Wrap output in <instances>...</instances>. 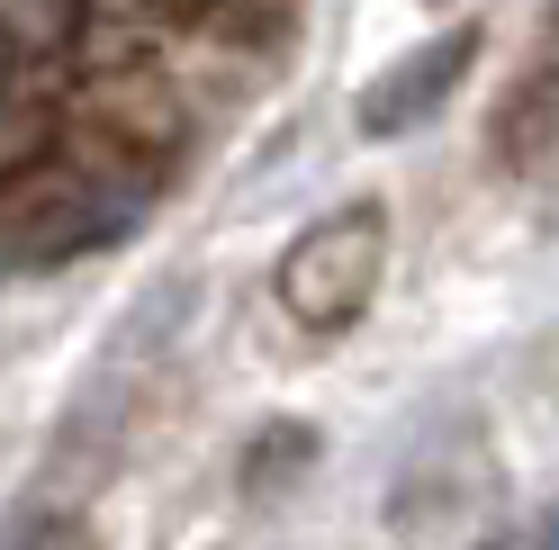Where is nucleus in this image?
Masks as SVG:
<instances>
[{"label": "nucleus", "instance_id": "nucleus-3", "mask_svg": "<svg viewBox=\"0 0 559 550\" xmlns=\"http://www.w3.org/2000/svg\"><path fill=\"white\" fill-rule=\"evenodd\" d=\"M469 63H478V27H451V37H425L415 55H397L389 73H379L370 91H361V135H415L451 91L469 82Z\"/></svg>", "mask_w": 559, "mask_h": 550}, {"label": "nucleus", "instance_id": "nucleus-1", "mask_svg": "<svg viewBox=\"0 0 559 550\" xmlns=\"http://www.w3.org/2000/svg\"><path fill=\"white\" fill-rule=\"evenodd\" d=\"M154 199V154L135 145H82V154H46L27 181L0 190V262L19 271H55V262H82L99 244H118V235L145 217Z\"/></svg>", "mask_w": 559, "mask_h": 550}, {"label": "nucleus", "instance_id": "nucleus-2", "mask_svg": "<svg viewBox=\"0 0 559 550\" xmlns=\"http://www.w3.org/2000/svg\"><path fill=\"white\" fill-rule=\"evenodd\" d=\"M379 271H389V208H379V199H353V208L317 217L289 253H280L271 298H280V316H289V325L343 334V325L370 316Z\"/></svg>", "mask_w": 559, "mask_h": 550}, {"label": "nucleus", "instance_id": "nucleus-6", "mask_svg": "<svg viewBox=\"0 0 559 550\" xmlns=\"http://www.w3.org/2000/svg\"><path fill=\"white\" fill-rule=\"evenodd\" d=\"M135 19H199V10H226V0H127Z\"/></svg>", "mask_w": 559, "mask_h": 550}, {"label": "nucleus", "instance_id": "nucleus-4", "mask_svg": "<svg viewBox=\"0 0 559 550\" xmlns=\"http://www.w3.org/2000/svg\"><path fill=\"white\" fill-rule=\"evenodd\" d=\"M487 145H497L506 171H559V55L533 63V73L506 91V109H497V127H487Z\"/></svg>", "mask_w": 559, "mask_h": 550}, {"label": "nucleus", "instance_id": "nucleus-7", "mask_svg": "<svg viewBox=\"0 0 559 550\" xmlns=\"http://www.w3.org/2000/svg\"><path fill=\"white\" fill-rule=\"evenodd\" d=\"M506 550H559V514H533V533L506 541Z\"/></svg>", "mask_w": 559, "mask_h": 550}, {"label": "nucleus", "instance_id": "nucleus-5", "mask_svg": "<svg viewBox=\"0 0 559 550\" xmlns=\"http://www.w3.org/2000/svg\"><path fill=\"white\" fill-rule=\"evenodd\" d=\"M19 550H91V533H82V524H63V514H55V524H37V533H27Z\"/></svg>", "mask_w": 559, "mask_h": 550}]
</instances>
